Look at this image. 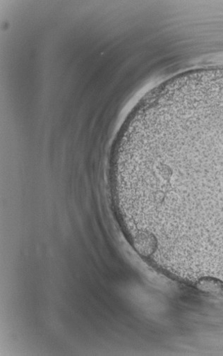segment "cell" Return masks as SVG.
<instances>
[{
    "label": "cell",
    "instance_id": "obj_1",
    "mask_svg": "<svg viewBox=\"0 0 223 356\" xmlns=\"http://www.w3.org/2000/svg\"><path fill=\"white\" fill-rule=\"evenodd\" d=\"M148 185L173 225L223 244V116L176 131L153 160Z\"/></svg>",
    "mask_w": 223,
    "mask_h": 356
},
{
    "label": "cell",
    "instance_id": "obj_2",
    "mask_svg": "<svg viewBox=\"0 0 223 356\" xmlns=\"http://www.w3.org/2000/svg\"><path fill=\"white\" fill-rule=\"evenodd\" d=\"M188 77H189V76H188ZM189 80H190V78H189ZM190 85H191V83H190ZM191 87H192V86H191ZM192 92H193V90H192Z\"/></svg>",
    "mask_w": 223,
    "mask_h": 356
}]
</instances>
